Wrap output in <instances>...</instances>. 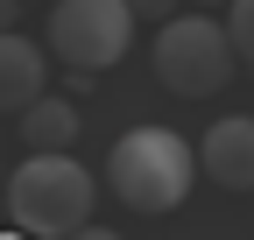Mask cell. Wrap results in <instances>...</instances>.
I'll list each match as a JSON object with an SVG mask.
<instances>
[{
    "label": "cell",
    "mask_w": 254,
    "mask_h": 240,
    "mask_svg": "<svg viewBox=\"0 0 254 240\" xmlns=\"http://www.w3.org/2000/svg\"><path fill=\"white\" fill-rule=\"evenodd\" d=\"M0 240H36V233H21V226H7V233H0Z\"/></svg>",
    "instance_id": "obj_11"
},
{
    "label": "cell",
    "mask_w": 254,
    "mask_h": 240,
    "mask_svg": "<svg viewBox=\"0 0 254 240\" xmlns=\"http://www.w3.org/2000/svg\"><path fill=\"white\" fill-rule=\"evenodd\" d=\"M198 163L219 191H254V113H226L212 120L198 141Z\"/></svg>",
    "instance_id": "obj_5"
},
{
    "label": "cell",
    "mask_w": 254,
    "mask_h": 240,
    "mask_svg": "<svg viewBox=\"0 0 254 240\" xmlns=\"http://www.w3.org/2000/svg\"><path fill=\"white\" fill-rule=\"evenodd\" d=\"M240 71V43L233 28H219L205 7L198 14H170L155 28V78L170 85L177 99H219Z\"/></svg>",
    "instance_id": "obj_3"
},
{
    "label": "cell",
    "mask_w": 254,
    "mask_h": 240,
    "mask_svg": "<svg viewBox=\"0 0 254 240\" xmlns=\"http://www.w3.org/2000/svg\"><path fill=\"white\" fill-rule=\"evenodd\" d=\"M170 7H177V0H134V14H141V21H155V28L170 21Z\"/></svg>",
    "instance_id": "obj_9"
},
{
    "label": "cell",
    "mask_w": 254,
    "mask_h": 240,
    "mask_svg": "<svg viewBox=\"0 0 254 240\" xmlns=\"http://www.w3.org/2000/svg\"><path fill=\"white\" fill-rule=\"evenodd\" d=\"M92 205L99 177L71 163V148H28V163L7 177V219L36 240H71L78 226H92Z\"/></svg>",
    "instance_id": "obj_1"
},
{
    "label": "cell",
    "mask_w": 254,
    "mask_h": 240,
    "mask_svg": "<svg viewBox=\"0 0 254 240\" xmlns=\"http://www.w3.org/2000/svg\"><path fill=\"white\" fill-rule=\"evenodd\" d=\"M190 7H233V0H190Z\"/></svg>",
    "instance_id": "obj_12"
},
{
    "label": "cell",
    "mask_w": 254,
    "mask_h": 240,
    "mask_svg": "<svg viewBox=\"0 0 254 240\" xmlns=\"http://www.w3.org/2000/svg\"><path fill=\"white\" fill-rule=\"evenodd\" d=\"M198 148H190L177 127H127L113 141L106 156V184L120 205H134V212H177V205L190 198V184H198Z\"/></svg>",
    "instance_id": "obj_2"
},
{
    "label": "cell",
    "mask_w": 254,
    "mask_h": 240,
    "mask_svg": "<svg viewBox=\"0 0 254 240\" xmlns=\"http://www.w3.org/2000/svg\"><path fill=\"white\" fill-rule=\"evenodd\" d=\"M43 85H50V50L28 43L21 28H7V36H0V106H7V113H28V106L43 99Z\"/></svg>",
    "instance_id": "obj_6"
},
{
    "label": "cell",
    "mask_w": 254,
    "mask_h": 240,
    "mask_svg": "<svg viewBox=\"0 0 254 240\" xmlns=\"http://www.w3.org/2000/svg\"><path fill=\"white\" fill-rule=\"evenodd\" d=\"M134 0H50V50H57V64L64 71H85V78H99L113 71L127 43H134Z\"/></svg>",
    "instance_id": "obj_4"
},
{
    "label": "cell",
    "mask_w": 254,
    "mask_h": 240,
    "mask_svg": "<svg viewBox=\"0 0 254 240\" xmlns=\"http://www.w3.org/2000/svg\"><path fill=\"white\" fill-rule=\"evenodd\" d=\"M71 240H120V233H113V226H78Z\"/></svg>",
    "instance_id": "obj_10"
},
{
    "label": "cell",
    "mask_w": 254,
    "mask_h": 240,
    "mask_svg": "<svg viewBox=\"0 0 254 240\" xmlns=\"http://www.w3.org/2000/svg\"><path fill=\"white\" fill-rule=\"evenodd\" d=\"M226 28H233V43H240V64L254 71V0H233V7H226Z\"/></svg>",
    "instance_id": "obj_8"
},
{
    "label": "cell",
    "mask_w": 254,
    "mask_h": 240,
    "mask_svg": "<svg viewBox=\"0 0 254 240\" xmlns=\"http://www.w3.org/2000/svg\"><path fill=\"white\" fill-rule=\"evenodd\" d=\"M21 120V148H71L78 141V106L71 99H36V106H28V113H14Z\"/></svg>",
    "instance_id": "obj_7"
}]
</instances>
